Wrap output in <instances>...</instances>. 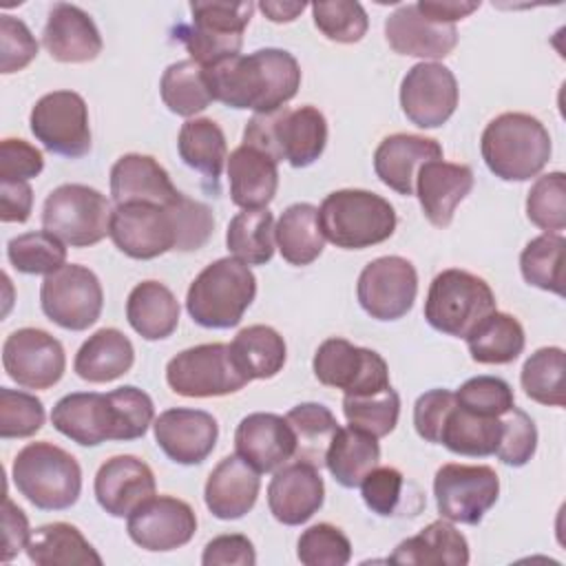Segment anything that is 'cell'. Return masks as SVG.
<instances>
[{"label":"cell","instance_id":"obj_55","mask_svg":"<svg viewBox=\"0 0 566 566\" xmlns=\"http://www.w3.org/2000/svg\"><path fill=\"white\" fill-rule=\"evenodd\" d=\"M537 449V429L533 418L511 407L506 413H502V438L497 444L495 455L509 464V467H524Z\"/></svg>","mask_w":566,"mask_h":566},{"label":"cell","instance_id":"obj_18","mask_svg":"<svg viewBox=\"0 0 566 566\" xmlns=\"http://www.w3.org/2000/svg\"><path fill=\"white\" fill-rule=\"evenodd\" d=\"M2 367L11 380L27 389H49L64 376L66 356L62 343L44 329L22 327L2 345Z\"/></svg>","mask_w":566,"mask_h":566},{"label":"cell","instance_id":"obj_34","mask_svg":"<svg viewBox=\"0 0 566 566\" xmlns=\"http://www.w3.org/2000/svg\"><path fill=\"white\" fill-rule=\"evenodd\" d=\"M126 318L142 338L161 340L179 325V301L164 283L142 281L126 298Z\"/></svg>","mask_w":566,"mask_h":566},{"label":"cell","instance_id":"obj_31","mask_svg":"<svg viewBox=\"0 0 566 566\" xmlns=\"http://www.w3.org/2000/svg\"><path fill=\"white\" fill-rule=\"evenodd\" d=\"M276 159L268 153L241 144L226 159L230 199L241 210L268 208L279 188V168Z\"/></svg>","mask_w":566,"mask_h":566},{"label":"cell","instance_id":"obj_16","mask_svg":"<svg viewBox=\"0 0 566 566\" xmlns=\"http://www.w3.org/2000/svg\"><path fill=\"white\" fill-rule=\"evenodd\" d=\"M418 274L402 256H378L369 261L356 283L360 307L376 321L402 318L416 301Z\"/></svg>","mask_w":566,"mask_h":566},{"label":"cell","instance_id":"obj_21","mask_svg":"<svg viewBox=\"0 0 566 566\" xmlns=\"http://www.w3.org/2000/svg\"><path fill=\"white\" fill-rule=\"evenodd\" d=\"M159 449L177 464H201L214 449L219 424L203 409L172 407L161 411L153 422Z\"/></svg>","mask_w":566,"mask_h":566},{"label":"cell","instance_id":"obj_64","mask_svg":"<svg viewBox=\"0 0 566 566\" xmlns=\"http://www.w3.org/2000/svg\"><path fill=\"white\" fill-rule=\"evenodd\" d=\"M259 9L265 13L272 22H292L303 13L305 2H279V0H263L259 2Z\"/></svg>","mask_w":566,"mask_h":566},{"label":"cell","instance_id":"obj_60","mask_svg":"<svg viewBox=\"0 0 566 566\" xmlns=\"http://www.w3.org/2000/svg\"><path fill=\"white\" fill-rule=\"evenodd\" d=\"M201 564L203 566H228V564L254 566L256 553H254L252 542L245 535L228 533V535H219L206 544Z\"/></svg>","mask_w":566,"mask_h":566},{"label":"cell","instance_id":"obj_4","mask_svg":"<svg viewBox=\"0 0 566 566\" xmlns=\"http://www.w3.org/2000/svg\"><path fill=\"white\" fill-rule=\"evenodd\" d=\"M256 296V279L243 261L223 256L206 265L188 287L186 310L190 318L208 329L239 325Z\"/></svg>","mask_w":566,"mask_h":566},{"label":"cell","instance_id":"obj_32","mask_svg":"<svg viewBox=\"0 0 566 566\" xmlns=\"http://www.w3.org/2000/svg\"><path fill=\"white\" fill-rule=\"evenodd\" d=\"M389 564L405 566H467V537L449 520L427 524L418 535L402 539L387 557Z\"/></svg>","mask_w":566,"mask_h":566},{"label":"cell","instance_id":"obj_39","mask_svg":"<svg viewBox=\"0 0 566 566\" xmlns=\"http://www.w3.org/2000/svg\"><path fill=\"white\" fill-rule=\"evenodd\" d=\"M464 340L471 358L482 365L513 363L526 345L522 323L515 316L497 310L480 321Z\"/></svg>","mask_w":566,"mask_h":566},{"label":"cell","instance_id":"obj_40","mask_svg":"<svg viewBox=\"0 0 566 566\" xmlns=\"http://www.w3.org/2000/svg\"><path fill=\"white\" fill-rule=\"evenodd\" d=\"M177 150L184 164L217 186L228 159V144L221 126L208 117L186 119L179 128Z\"/></svg>","mask_w":566,"mask_h":566},{"label":"cell","instance_id":"obj_48","mask_svg":"<svg viewBox=\"0 0 566 566\" xmlns=\"http://www.w3.org/2000/svg\"><path fill=\"white\" fill-rule=\"evenodd\" d=\"M343 413L352 427H358L374 438H385L398 424L400 396L394 387L367 396H345Z\"/></svg>","mask_w":566,"mask_h":566},{"label":"cell","instance_id":"obj_46","mask_svg":"<svg viewBox=\"0 0 566 566\" xmlns=\"http://www.w3.org/2000/svg\"><path fill=\"white\" fill-rule=\"evenodd\" d=\"M564 248L562 232H544L526 243L520 254V270L528 285L564 296Z\"/></svg>","mask_w":566,"mask_h":566},{"label":"cell","instance_id":"obj_57","mask_svg":"<svg viewBox=\"0 0 566 566\" xmlns=\"http://www.w3.org/2000/svg\"><path fill=\"white\" fill-rule=\"evenodd\" d=\"M38 55V42L29 27L13 15H0V71H22Z\"/></svg>","mask_w":566,"mask_h":566},{"label":"cell","instance_id":"obj_7","mask_svg":"<svg viewBox=\"0 0 566 566\" xmlns=\"http://www.w3.org/2000/svg\"><path fill=\"white\" fill-rule=\"evenodd\" d=\"M11 478L18 493L42 511L71 509L82 491V469L77 460L46 440L29 442L18 451Z\"/></svg>","mask_w":566,"mask_h":566},{"label":"cell","instance_id":"obj_62","mask_svg":"<svg viewBox=\"0 0 566 566\" xmlns=\"http://www.w3.org/2000/svg\"><path fill=\"white\" fill-rule=\"evenodd\" d=\"M33 208V190L27 181H0V221L24 223Z\"/></svg>","mask_w":566,"mask_h":566},{"label":"cell","instance_id":"obj_52","mask_svg":"<svg viewBox=\"0 0 566 566\" xmlns=\"http://www.w3.org/2000/svg\"><path fill=\"white\" fill-rule=\"evenodd\" d=\"M44 405L29 391L0 387V438H29L44 424Z\"/></svg>","mask_w":566,"mask_h":566},{"label":"cell","instance_id":"obj_15","mask_svg":"<svg viewBox=\"0 0 566 566\" xmlns=\"http://www.w3.org/2000/svg\"><path fill=\"white\" fill-rule=\"evenodd\" d=\"M33 137L49 150L69 159L91 150L88 106L75 91H53L42 95L29 115Z\"/></svg>","mask_w":566,"mask_h":566},{"label":"cell","instance_id":"obj_56","mask_svg":"<svg viewBox=\"0 0 566 566\" xmlns=\"http://www.w3.org/2000/svg\"><path fill=\"white\" fill-rule=\"evenodd\" d=\"M405 475L394 467H374L360 482V493L376 515H396L402 502Z\"/></svg>","mask_w":566,"mask_h":566},{"label":"cell","instance_id":"obj_3","mask_svg":"<svg viewBox=\"0 0 566 566\" xmlns=\"http://www.w3.org/2000/svg\"><path fill=\"white\" fill-rule=\"evenodd\" d=\"M551 135L528 113H502L491 119L480 139L486 168L504 181L537 177L551 159Z\"/></svg>","mask_w":566,"mask_h":566},{"label":"cell","instance_id":"obj_38","mask_svg":"<svg viewBox=\"0 0 566 566\" xmlns=\"http://www.w3.org/2000/svg\"><path fill=\"white\" fill-rule=\"evenodd\" d=\"M502 438V416H478L467 411L458 402L449 409L440 429L438 444H444L451 453L467 458L495 455Z\"/></svg>","mask_w":566,"mask_h":566},{"label":"cell","instance_id":"obj_63","mask_svg":"<svg viewBox=\"0 0 566 566\" xmlns=\"http://www.w3.org/2000/svg\"><path fill=\"white\" fill-rule=\"evenodd\" d=\"M416 4L422 15L438 24H455L480 9V2L475 0H420Z\"/></svg>","mask_w":566,"mask_h":566},{"label":"cell","instance_id":"obj_10","mask_svg":"<svg viewBox=\"0 0 566 566\" xmlns=\"http://www.w3.org/2000/svg\"><path fill=\"white\" fill-rule=\"evenodd\" d=\"M108 199L84 184H62L42 206V228L71 248H88L111 232Z\"/></svg>","mask_w":566,"mask_h":566},{"label":"cell","instance_id":"obj_20","mask_svg":"<svg viewBox=\"0 0 566 566\" xmlns=\"http://www.w3.org/2000/svg\"><path fill=\"white\" fill-rule=\"evenodd\" d=\"M126 531L144 551L166 553L186 546L195 537L197 515L179 497L153 495L128 515Z\"/></svg>","mask_w":566,"mask_h":566},{"label":"cell","instance_id":"obj_58","mask_svg":"<svg viewBox=\"0 0 566 566\" xmlns=\"http://www.w3.org/2000/svg\"><path fill=\"white\" fill-rule=\"evenodd\" d=\"M44 168L42 153L15 137L0 142V181H29L38 177Z\"/></svg>","mask_w":566,"mask_h":566},{"label":"cell","instance_id":"obj_33","mask_svg":"<svg viewBox=\"0 0 566 566\" xmlns=\"http://www.w3.org/2000/svg\"><path fill=\"white\" fill-rule=\"evenodd\" d=\"M135 363V347L115 327H102L88 336L75 354L73 369L86 382H111Z\"/></svg>","mask_w":566,"mask_h":566},{"label":"cell","instance_id":"obj_54","mask_svg":"<svg viewBox=\"0 0 566 566\" xmlns=\"http://www.w3.org/2000/svg\"><path fill=\"white\" fill-rule=\"evenodd\" d=\"M168 206L172 210V219L177 228V250L192 252L203 248L214 232L212 210L206 203L190 199L184 192H179Z\"/></svg>","mask_w":566,"mask_h":566},{"label":"cell","instance_id":"obj_29","mask_svg":"<svg viewBox=\"0 0 566 566\" xmlns=\"http://www.w3.org/2000/svg\"><path fill=\"white\" fill-rule=\"evenodd\" d=\"M261 489L259 471L241 455H226L208 475L203 500L219 520H239L252 511Z\"/></svg>","mask_w":566,"mask_h":566},{"label":"cell","instance_id":"obj_50","mask_svg":"<svg viewBox=\"0 0 566 566\" xmlns=\"http://www.w3.org/2000/svg\"><path fill=\"white\" fill-rule=\"evenodd\" d=\"M312 15L316 29L332 42L338 44H354L363 40L369 27L367 11L360 2L352 0H329V2H314Z\"/></svg>","mask_w":566,"mask_h":566},{"label":"cell","instance_id":"obj_2","mask_svg":"<svg viewBox=\"0 0 566 566\" xmlns=\"http://www.w3.org/2000/svg\"><path fill=\"white\" fill-rule=\"evenodd\" d=\"M212 99L254 115L281 111L301 86V66L290 51L259 49L206 69Z\"/></svg>","mask_w":566,"mask_h":566},{"label":"cell","instance_id":"obj_26","mask_svg":"<svg viewBox=\"0 0 566 566\" xmlns=\"http://www.w3.org/2000/svg\"><path fill=\"white\" fill-rule=\"evenodd\" d=\"M385 38L400 55L422 60L447 57L458 44L455 24H438L420 13L418 4H402L385 20Z\"/></svg>","mask_w":566,"mask_h":566},{"label":"cell","instance_id":"obj_9","mask_svg":"<svg viewBox=\"0 0 566 566\" xmlns=\"http://www.w3.org/2000/svg\"><path fill=\"white\" fill-rule=\"evenodd\" d=\"M495 310V294L489 283L458 268L436 274L424 298L427 323L453 338H467Z\"/></svg>","mask_w":566,"mask_h":566},{"label":"cell","instance_id":"obj_51","mask_svg":"<svg viewBox=\"0 0 566 566\" xmlns=\"http://www.w3.org/2000/svg\"><path fill=\"white\" fill-rule=\"evenodd\" d=\"M296 557L305 566H345L352 559V544L338 526L321 522L301 533Z\"/></svg>","mask_w":566,"mask_h":566},{"label":"cell","instance_id":"obj_44","mask_svg":"<svg viewBox=\"0 0 566 566\" xmlns=\"http://www.w3.org/2000/svg\"><path fill=\"white\" fill-rule=\"evenodd\" d=\"M294 436H296V453L294 458L316 469L325 464L327 447L338 431V422L334 413L321 402H301L292 407L285 416Z\"/></svg>","mask_w":566,"mask_h":566},{"label":"cell","instance_id":"obj_25","mask_svg":"<svg viewBox=\"0 0 566 566\" xmlns=\"http://www.w3.org/2000/svg\"><path fill=\"white\" fill-rule=\"evenodd\" d=\"M42 44L53 60L64 64L93 62L104 46L93 18L69 2H55L51 7L42 31Z\"/></svg>","mask_w":566,"mask_h":566},{"label":"cell","instance_id":"obj_1","mask_svg":"<svg viewBox=\"0 0 566 566\" xmlns=\"http://www.w3.org/2000/svg\"><path fill=\"white\" fill-rule=\"evenodd\" d=\"M155 418L150 396L133 385L108 394L75 391L60 398L51 411V424L82 447H97L106 440H137Z\"/></svg>","mask_w":566,"mask_h":566},{"label":"cell","instance_id":"obj_11","mask_svg":"<svg viewBox=\"0 0 566 566\" xmlns=\"http://www.w3.org/2000/svg\"><path fill=\"white\" fill-rule=\"evenodd\" d=\"M166 382L175 394L186 398H214L243 389L250 378L234 363L230 345L203 343L168 360Z\"/></svg>","mask_w":566,"mask_h":566},{"label":"cell","instance_id":"obj_42","mask_svg":"<svg viewBox=\"0 0 566 566\" xmlns=\"http://www.w3.org/2000/svg\"><path fill=\"white\" fill-rule=\"evenodd\" d=\"M161 102L170 113L192 119V115L206 111L210 106L212 93L206 80V69L195 60L172 62L159 82Z\"/></svg>","mask_w":566,"mask_h":566},{"label":"cell","instance_id":"obj_49","mask_svg":"<svg viewBox=\"0 0 566 566\" xmlns=\"http://www.w3.org/2000/svg\"><path fill=\"white\" fill-rule=\"evenodd\" d=\"M526 217L546 232L566 228V175L562 170L535 179L526 195Z\"/></svg>","mask_w":566,"mask_h":566},{"label":"cell","instance_id":"obj_6","mask_svg":"<svg viewBox=\"0 0 566 566\" xmlns=\"http://www.w3.org/2000/svg\"><path fill=\"white\" fill-rule=\"evenodd\" d=\"M323 237L343 250H365L387 241L396 230L394 206L369 190L329 192L318 208Z\"/></svg>","mask_w":566,"mask_h":566},{"label":"cell","instance_id":"obj_8","mask_svg":"<svg viewBox=\"0 0 566 566\" xmlns=\"http://www.w3.org/2000/svg\"><path fill=\"white\" fill-rule=\"evenodd\" d=\"M192 22L177 24L175 38L186 46L190 60L212 66L234 57L243 44V31L254 13V2L230 0H195L190 2Z\"/></svg>","mask_w":566,"mask_h":566},{"label":"cell","instance_id":"obj_24","mask_svg":"<svg viewBox=\"0 0 566 566\" xmlns=\"http://www.w3.org/2000/svg\"><path fill=\"white\" fill-rule=\"evenodd\" d=\"M97 504L113 517H128L144 500L155 495L153 469L135 455H113L95 475Z\"/></svg>","mask_w":566,"mask_h":566},{"label":"cell","instance_id":"obj_53","mask_svg":"<svg viewBox=\"0 0 566 566\" xmlns=\"http://www.w3.org/2000/svg\"><path fill=\"white\" fill-rule=\"evenodd\" d=\"M455 402L478 416L497 418L515 407V394L511 385L497 376H475L453 391Z\"/></svg>","mask_w":566,"mask_h":566},{"label":"cell","instance_id":"obj_13","mask_svg":"<svg viewBox=\"0 0 566 566\" xmlns=\"http://www.w3.org/2000/svg\"><path fill=\"white\" fill-rule=\"evenodd\" d=\"M312 369L318 382L340 389L345 396H367L391 387L387 360L378 352L338 336L318 345Z\"/></svg>","mask_w":566,"mask_h":566},{"label":"cell","instance_id":"obj_19","mask_svg":"<svg viewBox=\"0 0 566 566\" xmlns=\"http://www.w3.org/2000/svg\"><path fill=\"white\" fill-rule=\"evenodd\" d=\"M400 106L418 128L442 126L458 106V80L440 62H420L400 82Z\"/></svg>","mask_w":566,"mask_h":566},{"label":"cell","instance_id":"obj_36","mask_svg":"<svg viewBox=\"0 0 566 566\" xmlns=\"http://www.w3.org/2000/svg\"><path fill=\"white\" fill-rule=\"evenodd\" d=\"M27 555L38 566H86L102 564L99 553L88 544L82 531L66 522H53L35 528L27 544Z\"/></svg>","mask_w":566,"mask_h":566},{"label":"cell","instance_id":"obj_5","mask_svg":"<svg viewBox=\"0 0 566 566\" xmlns=\"http://www.w3.org/2000/svg\"><path fill=\"white\" fill-rule=\"evenodd\" d=\"M243 144L268 153L276 161L294 168L312 166L325 150L327 122L316 106L281 108L254 115L243 130Z\"/></svg>","mask_w":566,"mask_h":566},{"label":"cell","instance_id":"obj_61","mask_svg":"<svg viewBox=\"0 0 566 566\" xmlns=\"http://www.w3.org/2000/svg\"><path fill=\"white\" fill-rule=\"evenodd\" d=\"M31 537L29 531V520L24 511L9 497L4 495L2 500V562H11L22 548H27Z\"/></svg>","mask_w":566,"mask_h":566},{"label":"cell","instance_id":"obj_43","mask_svg":"<svg viewBox=\"0 0 566 566\" xmlns=\"http://www.w3.org/2000/svg\"><path fill=\"white\" fill-rule=\"evenodd\" d=\"M274 217L268 208L243 210L228 223L226 245L245 265H263L274 256Z\"/></svg>","mask_w":566,"mask_h":566},{"label":"cell","instance_id":"obj_30","mask_svg":"<svg viewBox=\"0 0 566 566\" xmlns=\"http://www.w3.org/2000/svg\"><path fill=\"white\" fill-rule=\"evenodd\" d=\"M179 190L172 186L166 168L150 155H122L111 168V197L122 203H170Z\"/></svg>","mask_w":566,"mask_h":566},{"label":"cell","instance_id":"obj_12","mask_svg":"<svg viewBox=\"0 0 566 566\" xmlns=\"http://www.w3.org/2000/svg\"><path fill=\"white\" fill-rule=\"evenodd\" d=\"M40 305L55 325L71 332L88 329L102 314V283L93 270L66 263L42 281Z\"/></svg>","mask_w":566,"mask_h":566},{"label":"cell","instance_id":"obj_23","mask_svg":"<svg viewBox=\"0 0 566 566\" xmlns=\"http://www.w3.org/2000/svg\"><path fill=\"white\" fill-rule=\"evenodd\" d=\"M325 500V484L314 464L292 462L274 471L268 484V506L276 522L298 526L307 522Z\"/></svg>","mask_w":566,"mask_h":566},{"label":"cell","instance_id":"obj_45","mask_svg":"<svg viewBox=\"0 0 566 566\" xmlns=\"http://www.w3.org/2000/svg\"><path fill=\"white\" fill-rule=\"evenodd\" d=\"M564 371H566L564 349L539 347L524 360L520 382L531 400L546 407H564L566 405Z\"/></svg>","mask_w":566,"mask_h":566},{"label":"cell","instance_id":"obj_22","mask_svg":"<svg viewBox=\"0 0 566 566\" xmlns=\"http://www.w3.org/2000/svg\"><path fill=\"white\" fill-rule=\"evenodd\" d=\"M234 449L259 473H272L294 458L296 436L283 416L256 411L237 424Z\"/></svg>","mask_w":566,"mask_h":566},{"label":"cell","instance_id":"obj_37","mask_svg":"<svg viewBox=\"0 0 566 566\" xmlns=\"http://www.w3.org/2000/svg\"><path fill=\"white\" fill-rule=\"evenodd\" d=\"M274 241L290 265L314 263L325 248L318 208L305 201L287 206L274 223Z\"/></svg>","mask_w":566,"mask_h":566},{"label":"cell","instance_id":"obj_17","mask_svg":"<svg viewBox=\"0 0 566 566\" xmlns=\"http://www.w3.org/2000/svg\"><path fill=\"white\" fill-rule=\"evenodd\" d=\"M108 237L119 252L137 261H148L166 254L168 250H177V228L168 203L115 206Z\"/></svg>","mask_w":566,"mask_h":566},{"label":"cell","instance_id":"obj_41","mask_svg":"<svg viewBox=\"0 0 566 566\" xmlns=\"http://www.w3.org/2000/svg\"><path fill=\"white\" fill-rule=\"evenodd\" d=\"M230 352L239 369L250 378H272L276 376L287 356L283 336L270 325L243 327L230 343Z\"/></svg>","mask_w":566,"mask_h":566},{"label":"cell","instance_id":"obj_28","mask_svg":"<svg viewBox=\"0 0 566 566\" xmlns=\"http://www.w3.org/2000/svg\"><path fill=\"white\" fill-rule=\"evenodd\" d=\"M442 159V146L422 135L396 133L385 137L374 153L376 177L398 195H413L416 175L422 164Z\"/></svg>","mask_w":566,"mask_h":566},{"label":"cell","instance_id":"obj_59","mask_svg":"<svg viewBox=\"0 0 566 566\" xmlns=\"http://www.w3.org/2000/svg\"><path fill=\"white\" fill-rule=\"evenodd\" d=\"M453 405H455V396L449 389L424 391L413 405V427L418 436L431 444H438L440 429Z\"/></svg>","mask_w":566,"mask_h":566},{"label":"cell","instance_id":"obj_14","mask_svg":"<svg viewBox=\"0 0 566 566\" xmlns=\"http://www.w3.org/2000/svg\"><path fill=\"white\" fill-rule=\"evenodd\" d=\"M438 513L455 524H480L497 502L500 478L486 464H442L433 478Z\"/></svg>","mask_w":566,"mask_h":566},{"label":"cell","instance_id":"obj_47","mask_svg":"<svg viewBox=\"0 0 566 566\" xmlns=\"http://www.w3.org/2000/svg\"><path fill=\"white\" fill-rule=\"evenodd\" d=\"M7 259L22 274H53L66 265V248L55 234L33 230L7 243Z\"/></svg>","mask_w":566,"mask_h":566},{"label":"cell","instance_id":"obj_27","mask_svg":"<svg viewBox=\"0 0 566 566\" xmlns=\"http://www.w3.org/2000/svg\"><path fill=\"white\" fill-rule=\"evenodd\" d=\"M473 188V170L464 164H451L433 159L420 166L413 184V195H418L424 217L438 226L447 228L455 214V208Z\"/></svg>","mask_w":566,"mask_h":566},{"label":"cell","instance_id":"obj_35","mask_svg":"<svg viewBox=\"0 0 566 566\" xmlns=\"http://www.w3.org/2000/svg\"><path fill=\"white\" fill-rule=\"evenodd\" d=\"M378 460H380L378 438L352 424L338 427L325 453L327 471L345 489L360 486L363 478L374 467H378Z\"/></svg>","mask_w":566,"mask_h":566}]
</instances>
